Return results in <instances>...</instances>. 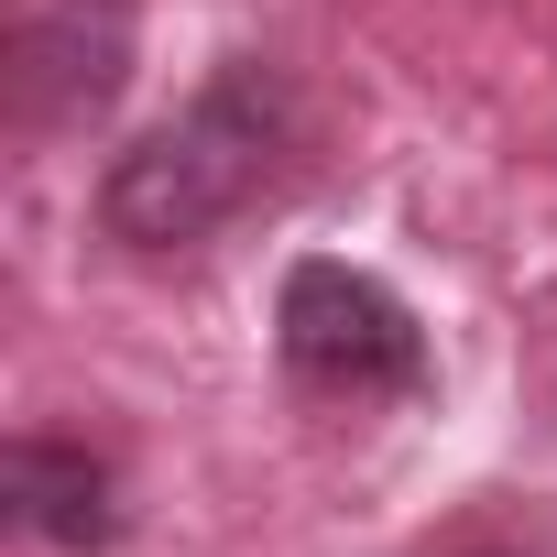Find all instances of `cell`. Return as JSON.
Listing matches in <instances>:
<instances>
[{"label": "cell", "instance_id": "1", "mask_svg": "<svg viewBox=\"0 0 557 557\" xmlns=\"http://www.w3.org/2000/svg\"><path fill=\"white\" fill-rule=\"evenodd\" d=\"M296 153V99L262 55H230L175 121H153L132 153H110L99 175V230L132 251H186L208 230H230Z\"/></svg>", "mask_w": 557, "mask_h": 557}, {"label": "cell", "instance_id": "2", "mask_svg": "<svg viewBox=\"0 0 557 557\" xmlns=\"http://www.w3.org/2000/svg\"><path fill=\"white\" fill-rule=\"evenodd\" d=\"M273 339H285V372L307 394L372 405V394H416L426 383V329L394 285L350 262H296L285 273V307H273Z\"/></svg>", "mask_w": 557, "mask_h": 557}, {"label": "cell", "instance_id": "3", "mask_svg": "<svg viewBox=\"0 0 557 557\" xmlns=\"http://www.w3.org/2000/svg\"><path fill=\"white\" fill-rule=\"evenodd\" d=\"M132 77V0H34L23 34H12V132L55 143L110 121Z\"/></svg>", "mask_w": 557, "mask_h": 557}, {"label": "cell", "instance_id": "4", "mask_svg": "<svg viewBox=\"0 0 557 557\" xmlns=\"http://www.w3.org/2000/svg\"><path fill=\"white\" fill-rule=\"evenodd\" d=\"M0 492H12V524L66 546V557H99L121 535V481L110 459H88L77 437H12V459H0Z\"/></svg>", "mask_w": 557, "mask_h": 557}, {"label": "cell", "instance_id": "5", "mask_svg": "<svg viewBox=\"0 0 557 557\" xmlns=\"http://www.w3.org/2000/svg\"><path fill=\"white\" fill-rule=\"evenodd\" d=\"M470 557H524V546H470Z\"/></svg>", "mask_w": 557, "mask_h": 557}]
</instances>
